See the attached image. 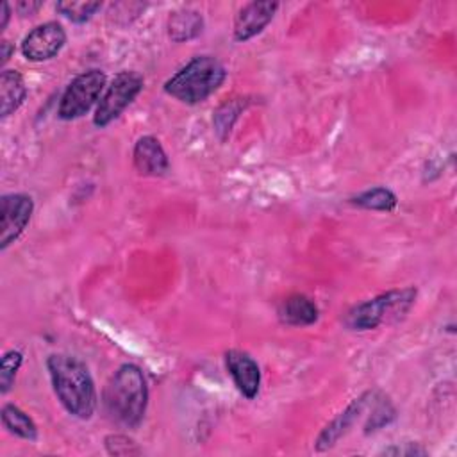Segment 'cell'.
I'll return each instance as SVG.
<instances>
[{
    "mask_svg": "<svg viewBox=\"0 0 457 457\" xmlns=\"http://www.w3.org/2000/svg\"><path fill=\"white\" fill-rule=\"evenodd\" d=\"M416 300V287L391 289L352 307L345 323L352 330H371L384 323L402 320Z\"/></svg>",
    "mask_w": 457,
    "mask_h": 457,
    "instance_id": "4",
    "label": "cell"
},
{
    "mask_svg": "<svg viewBox=\"0 0 457 457\" xmlns=\"http://www.w3.org/2000/svg\"><path fill=\"white\" fill-rule=\"evenodd\" d=\"M132 161L136 171L145 177H161L170 168L168 155L161 141L154 136H143L136 141Z\"/></svg>",
    "mask_w": 457,
    "mask_h": 457,
    "instance_id": "11",
    "label": "cell"
},
{
    "mask_svg": "<svg viewBox=\"0 0 457 457\" xmlns=\"http://www.w3.org/2000/svg\"><path fill=\"white\" fill-rule=\"evenodd\" d=\"M27 86L20 71L4 70L0 75V116L7 118L25 100Z\"/></svg>",
    "mask_w": 457,
    "mask_h": 457,
    "instance_id": "15",
    "label": "cell"
},
{
    "mask_svg": "<svg viewBox=\"0 0 457 457\" xmlns=\"http://www.w3.org/2000/svg\"><path fill=\"white\" fill-rule=\"evenodd\" d=\"M318 305L305 295H291L278 307V318L291 327H307L318 321Z\"/></svg>",
    "mask_w": 457,
    "mask_h": 457,
    "instance_id": "13",
    "label": "cell"
},
{
    "mask_svg": "<svg viewBox=\"0 0 457 457\" xmlns=\"http://www.w3.org/2000/svg\"><path fill=\"white\" fill-rule=\"evenodd\" d=\"M350 204L368 211H393L398 204V198L389 187L378 186L355 195L353 198H350Z\"/></svg>",
    "mask_w": 457,
    "mask_h": 457,
    "instance_id": "17",
    "label": "cell"
},
{
    "mask_svg": "<svg viewBox=\"0 0 457 457\" xmlns=\"http://www.w3.org/2000/svg\"><path fill=\"white\" fill-rule=\"evenodd\" d=\"M168 36L175 43H184L195 39L204 30V18L195 9H179L173 11L168 18Z\"/></svg>",
    "mask_w": 457,
    "mask_h": 457,
    "instance_id": "14",
    "label": "cell"
},
{
    "mask_svg": "<svg viewBox=\"0 0 457 457\" xmlns=\"http://www.w3.org/2000/svg\"><path fill=\"white\" fill-rule=\"evenodd\" d=\"M0 50H2V52H0V57H2V59H0V62H2V64H5V62L9 61V57H11V54H12V50H14V48H12V45H11L9 41H5V39H4V41L0 43Z\"/></svg>",
    "mask_w": 457,
    "mask_h": 457,
    "instance_id": "24",
    "label": "cell"
},
{
    "mask_svg": "<svg viewBox=\"0 0 457 457\" xmlns=\"http://www.w3.org/2000/svg\"><path fill=\"white\" fill-rule=\"evenodd\" d=\"M23 362V353L20 350H7L0 361V391L5 395L14 386L16 373Z\"/></svg>",
    "mask_w": 457,
    "mask_h": 457,
    "instance_id": "19",
    "label": "cell"
},
{
    "mask_svg": "<svg viewBox=\"0 0 457 457\" xmlns=\"http://www.w3.org/2000/svg\"><path fill=\"white\" fill-rule=\"evenodd\" d=\"M102 403L111 421L123 428H136L145 418L148 387L143 371L136 364L120 366L102 393Z\"/></svg>",
    "mask_w": 457,
    "mask_h": 457,
    "instance_id": "2",
    "label": "cell"
},
{
    "mask_svg": "<svg viewBox=\"0 0 457 457\" xmlns=\"http://www.w3.org/2000/svg\"><path fill=\"white\" fill-rule=\"evenodd\" d=\"M384 453H403V455H416V453H421V455H425L427 452L423 450V448H414V446H411V448H386L384 450Z\"/></svg>",
    "mask_w": 457,
    "mask_h": 457,
    "instance_id": "23",
    "label": "cell"
},
{
    "mask_svg": "<svg viewBox=\"0 0 457 457\" xmlns=\"http://www.w3.org/2000/svg\"><path fill=\"white\" fill-rule=\"evenodd\" d=\"M2 425L14 436L27 439V441H36L37 439V427L34 423V420L21 411L18 405L14 403H5L2 407Z\"/></svg>",
    "mask_w": 457,
    "mask_h": 457,
    "instance_id": "16",
    "label": "cell"
},
{
    "mask_svg": "<svg viewBox=\"0 0 457 457\" xmlns=\"http://www.w3.org/2000/svg\"><path fill=\"white\" fill-rule=\"evenodd\" d=\"M223 64L212 55H196L164 82V91L182 104L207 100L225 80Z\"/></svg>",
    "mask_w": 457,
    "mask_h": 457,
    "instance_id": "3",
    "label": "cell"
},
{
    "mask_svg": "<svg viewBox=\"0 0 457 457\" xmlns=\"http://www.w3.org/2000/svg\"><path fill=\"white\" fill-rule=\"evenodd\" d=\"M104 87H105V73L102 70L93 68L77 75L68 84V87L61 96L57 116L66 121L84 116L96 104Z\"/></svg>",
    "mask_w": 457,
    "mask_h": 457,
    "instance_id": "5",
    "label": "cell"
},
{
    "mask_svg": "<svg viewBox=\"0 0 457 457\" xmlns=\"http://www.w3.org/2000/svg\"><path fill=\"white\" fill-rule=\"evenodd\" d=\"M143 89V77L136 71H120L111 84L107 86L105 93L100 96L96 105L93 123L96 127H107L112 123L141 93Z\"/></svg>",
    "mask_w": 457,
    "mask_h": 457,
    "instance_id": "6",
    "label": "cell"
},
{
    "mask_svg": "<svg viewBox=\"0 0 457 457\" xmlns=\"http://www.w3.org/2000/svg\"><path fill=\"white\" fill-rule=\"evenodd\" d=\"M43 7V4L41 2H32V0H21V2H18L16 4V11L20 12V14H36L39 9Z\"/></svg>",
    "mask_w": 457,
    "mask_h": 457,
    "instance_id": "22",
    "label": "cell"
},
{
    "mask_svg": "<svg viewBox=\"0 0 457 457\" xmlns=\"http://www.w3.org/2000/svg\"><path fill=\"white\" fill-rule=\"evenodd\" d=\"M66 43V32L61 23L46 21L34 27L21 41V54L25 59L41 62L55 57Z\"/></svg>",
    "mask_w": 457,
    "mask_h": 457,
    "instance_id": "8",
    "label": "cell"
},
{
    "mask_svg": "<svg viewBox=\"0 0 457 457\" xmlns=\"http://www.w3.org/2000/svg\"><path fill=\"white\" fill-rule=\"evenodd\" d=\"M34 211V202L29 195L9 193L2 196V218H0V250H5L14 243L27 228Z\"/></svg>",
    "mask_w": 457,
    "mask_h": 457,
    "instance_id": "7",
    "label": "cell"
},
{
    "mask_svg": "<svg viewBox=\"0 0 457 457\" xmlns=\"http://www.w3.org/2000/svg\"><path fill=\"white\" fill-rule=\"evenodd\" d=\"M239 111H241V104L237 100L227 102V104H223L216 111V114H214V129H216V132H218V136L221 139H225L228 136V132H230V129H232Z\"/></svg>",
    "mask_w": 457,
    "mask_h": 457,
    "instance_id": "20",
    "label": "cell"
},
{
    "mask_svg": "<svg viewBox=\"0 0 457 457\" xmlns=\"http://www.w3.org/2000/svg\"><path fill=\"white\" fill-rule=\"evenodd\" d=\"M225 366L239 393L245 398L253 400L259 395L261 387V370L255 359L250 357L246 352L228 350L225 353Z\"/></svg>",
    "mask_w": 457,
    "mask_h": 457,
    "instance_id": "9",
    "label": "cell"
},
{
    "mask_svg": "<svg viewBox=\"0 0 457 457\" xmlns=\"http://www.w3.org/2000/svg\"><path fill=\"white\" fill-rule=\"evenodd\" d=\"M278 9L277 2H250L239 9L234 18V39L248 41L253 36L261 34L266 25L273 20Z\"/></svg>",
    "mask_w": 457,
    "mask_h": 457,
    "instance_id": "10",
    "label": "cell"
},
{
    "mask_svg": "<svg viewBox=\"0 0 457 457\" xmlns=\"http://www.w3.org/2000/svg\"><path fill=\"white\" fill-rule=\"evenodd\" d=\"M100 7H102L100 2H87V0H66V2H57L55 5V9L73 23L87 21Z\"/></svg>",
    "mask_w": 457,
    "mask_h": 457,
    "instance_id": "18",
    "label": "cell"
},
{
    "mask_svg": "<svg viewBox=\"0 0 457 457\" xmlns=\"http://www.w3.org/2000/svg\"><path fill=\"white\" fill-rule=\"evenodd\" d=\"M105 448L111 455H134L141 450L136 446L132 439L123 434H111L105 437Z\"/></svg>",
    "mask_w": 457,
    "mask_h": 457,
    "instance_id": "21",
    "label": "cell"
},
{
    "mask_svg": "<svg viewBox=\"0 0 457 457\" xmlns=\"http://www.w3.org/2000/svg\"><path fill=\"white\" fill-rule=\"evenodd\" d=\"M11 18V7L7 2H2V21H0V30H4L7 27V21Z\"/></svg>",
    "mask_w": 457,
    "mask_h": 457,
    "instance_id": "25",
    "label": "cell"
},
{
    "mask_svg": "<svg viewBox=\"0 0 457 457\" xmlns=\"http://www.w3.org/2000/svg\"><path fill=\"white\" fill-rule=\"evenodd\" d=\"M54 393L61 405L79 420H89L96 409V389L89 370L73 355L54 353L46 359Z\"/></svg>",
    "mask_w": 457,
    "mask_h": 457,
    "instance_id": "1",
    "label": "cell"
},
{
    "mask_svg": "<svg viewBox=\"0 0 457 457\" xmlns=\"http://www.w3.org/2000/svg\"><path fill=\"white\" fill-rule=\"evenodd\" d=\"M368 396H370V393H364L362 396L355 398L337 418H334V420L321 430V434H320L318 439H316V450L323 452V450L332 448V446L341 439V436H345V434L350 430V427L357 421V418L362 414L366 403L370 402Z\"/></svg>",
    "mask_w": 457,
    "mask_h": 457,
    "instance_id": "12",
    "label": "cell"
}]
</instances>
